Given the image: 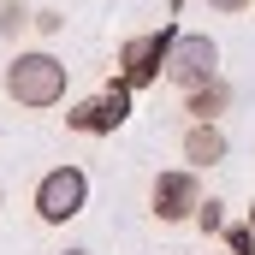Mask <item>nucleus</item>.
I'll list each match as a JSON object with an SVG mask.
<instances>
[{
  "instance_id": "f257e3e1",
  "label": "nucleus",
  "mask_w": 255,
  "mask_h": 255,
  "mask_svg": "<svg viewBox=\"0 0 255 255\" xmlns=\"http://www.w3.org/2000/svg\"><path fill=\"white\" fill-rule=\"evenodd\" d=\"M6 95L18 101V107H30V113H48V107H60L65 101V83H71V65L54 60L48 48H30V54H18V60L6 65Z\"/></svg>"
},
{
  "instance_id": "f03ea898",
  "label": "nucleus",
  "mask_w": 255,
  "mask_h": 255,
  "mask_svg": "<svg viewBox=\"0 0 255 255\" xmlns=\"http://www.w3.org/2000/svg\"><path fill=\"white\" fill-rule=\"evenodd\" d=\"M36 220L42 226H65V220H77L83 208H89V172L83 166H48L42 178H36Z\"/></svg>"
},
{
  "instance_id": "7ed1b4c3",
  "label": "nucleus",
  "mask_w": 255,
  "mask_h": 255,
  "mask_svg": "<svg viewBox=\"0 0 255 255\" xmlns=\"http://www.w3.org/2000/svg\"><path fill=\"white\" fill-rule=\"evenodd\" d=\"M178 95H190L202 89L208 77H220V42L214 36H196V30H178V42H172V54H166V71H160Z\"/></svg>"
},
{
  "instance_id": "20e7f679",
  "label": "nucleus",
  "mask_w": 255,
  "mask_h": 255,
  "mask_svg": "<svg viewBox=\"0 0 255 255\" xmlns=\"http://www.w3.org/2000/svg\"><path fill=\"white\" fill-rule=\"evenodd\" d=\"M172 42H178V24H160V30H148V36H130L125 48H119V83H130V89L160 83Z\"/></svg>"
},
{
  "instance_id": "39448f33",
  "label": "nucleus",
  "mask_w": 255,
  "mask_h": 255,
  "mask_svg": "<svg viewBox=\"0 0 255 255\" xmlns=\"http://www.w3.org/2000/svg\"><path fill=\"white\" fill-rule=\"evenodd\" d=\"M196 202H202V178H196V166L154 172V184H148V208H154V220H166V226H184V220L196 214Z\"/></svg>"
},
{
  "instance_id": "423d86ee",
  "label": "nucleus",
  "mask_w": 255,
  "mask_h": 255,
  "mask_svg": "<svg viewBox=\"0 0 255 255\" xmlns=\"http://www.w3.org/2000/svg\"><path fill=\"white\" fill-rule=\"evenodd\" d=\"M226 154H232V142H226V130H220V119H196V125L184 130V160H190L196 172L220 166Z\"/></svg>"
},
{
  "instance_id": "0eeeda50",
  "label": "nucleus",
  "mask_w": 255,
  "mask_h": 255,
  "mask_svg": "<svg viewBox=\"0 0 255 255\" xmlns=\"http://www.w3.org/2000/svg\"><path fill=\"white\" fill-rule=\"evenodd\" d=\"M232 101H238V89H232L226 71H220V77H208L202 89L184 95V113H190V119H220V113H232Z\"/></svg>"
},
{
  "instance_id": "6e6552de",
  "label": "nucleus",
  "mask_w": 255,
  "mask_h": 255,
  "mask_svg": "<svg viewBox=\"0 0 255 255\" xmlns=\"http://www.w3.org/2000/svg\"><path fill=\"white\" fill-rule=\"evenodd\" d=\"M65 125H71V130H83V136H113V130H119L101 95H89V101H77V107L65 113Z\"/></svg>"
},
{
  "instance_id": "1a4fd4ad",
  "label": "nucleus",
  "mask_w": 255,
  "mask_h": 255,
  "mask_svg": "<svg viewBox=\"0 0 255 255\" xmlns=\"http://www.w3.org/2000/svg\"><path fill=\"white\" fill-rule=\"evenodd\" d=\"M190 220H196V232H202V238H220V232H226V202H220V196H202Z\"/></svg>"
},
{
  "instance_id": "9d476101",
  "label": "nucleus",
  "mask_w": 255,
  "mask_h": 255,
  "mask_svg": "<svg viewBox=\"0 0 255 255\" xmlns=\"http://www.w3.org/2000/svg\"><path fill=\"white\" fill-rule=\"evenodd\" d=\"M30 30V6L24 0H0V42H18Z\"/></svg>"
},
{
  "instance_id": "9b49d317",
  "label": "nucleus",
  "mask_w": 255,
  "mask_h": 255,
  "mask_svg": "<svg viewBox=\"0 0 255 255\" xmlns=\"http://www.w3.org/2000/svg\"><path fill=\"white\" fill-rule=\"evenodd\" d=\"M130 95H136V89H130V83H119V77H113V83L101 89V101H107V113H113V125H125V119H130Z\"/></svg>"
},
{
  "instance_id": "f8f14e48",
  "label": "nucleus",
  "mask_w": 255,
  "mask_h": 255,
  "mask_svg": "<svg viewBox=\"0 0 255 255\" xmlns=\"http://www.w3.org/2000/svg\"><path fill=\"white\" fill-rule=\"evenodd\" d=\"M30 30H36V36H60V30H65V12H60V6H42V12H30Z\"/></svg>"
},
{
  "instance_id": "ddd939ff",
  "label": "nucleus",
  "mask_w": 255,
  "mask_h": 255,
  "mask_svg": "<svg viewBox=\"0 0 255 255\" xmlns=\"http://www.w3.org/2000/svg\"><path fill=\"white\" fill-rule=\"evenodd\" d=\"M220 238H226V250H232V255H255V232H250V226H226Z\"/></svg>"
},
{
  "instance_id": "4468645a",
  "label": "nucleus",
  "mask_w": 255,
  "mask_h": 255,
  "mask_svg": "<svg viewBox=\"0 0 255 255\" xmlns=\"http://www.w3.org/2000/svg\"><path fill=\"white\" fill-rule=\"evenodd\" d=\"M208 6H214V12H226V18H232V12H250L255 0H208Z\"/></svg>"
},
{
  "instance_id": "2eb2a0df",
  "label": "nucleus",
  "mask_w": 255,
  "mask_h": 255,
  "mask_svg": "<svg viewBox=\"0 0 255 255\" xmlns=\"http://www.w3.org/2000/svg\"><path fill=\"white\" fill-rule=\"evenodd\" d=\"M244 226H250V232H255V202H250V220H244Z\"/></svg>"
},
{
  "instance_id": "dca6fc26",
  "label": "nucleus",
  "mask_w": 255,
  "mask_h": 255,
  "mask_svg": "<svg viewBox=\"0 0 255 255\" xmlns=\"http://www.w3.org/2000/svg\"><path fill=\"white\" fill-rule=\"evenodd\" d=\"M60 255H89V250H60Z\"/></svg>"
},
{
  "instance_id": "f3484780",
  "label": "nucleus",
  "mask_w": 255,
  "mask_h": 255,
  "mask_svg": "<svg viewBox=\"0 0 255 255\" xmlns=\"http://www.w3.org/2000/svg\"><path fill=\"white\" fill-rule=\"evenodd\" d=\"M0 208H6V190H0Z\"/></svg>"
}]
</instances>
